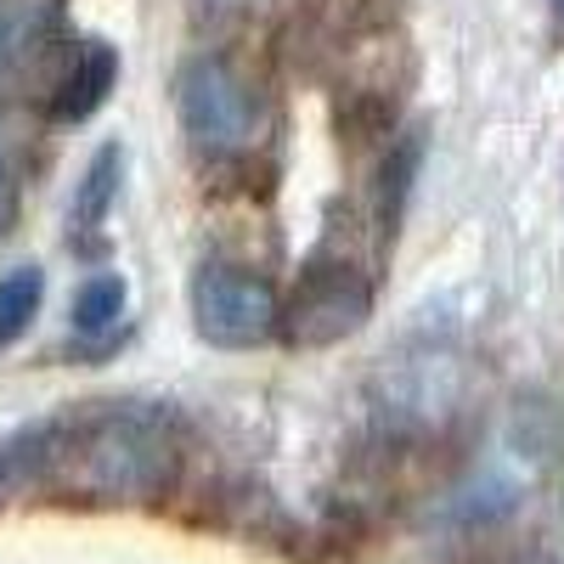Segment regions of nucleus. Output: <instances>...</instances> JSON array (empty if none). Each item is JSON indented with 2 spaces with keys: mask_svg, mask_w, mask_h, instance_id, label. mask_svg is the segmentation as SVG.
I'll list each match as a JSON object with an SVG mask.
<instances>
[{
  "mask_svg": "<svg viewBox=\"0 0 564 564\" xmlns=\"http://www.w3.org/2000/svg\"><path fill=\"white\" fill-rule=\"evenodd\" d=\"M175 417L159 406H113L74 441V486L102 502H153L175 486Z\"/></svg>",
  "mask_w": 564,
  "mask_h": 564,
  "instance_id": "obj_1",
  "label": "nucleus"
},
{
  "mask_svg": "<svg viewBox=\"0 0 564 564\" xmlns=\"http://www.w3.org/2000/svg\"><path fill=\"white\" fill-rule=\"evenodd\" d=\"M175 113L186 141L209 159L249 153L260 135V102L226 57H186L175 68Z\"/></svg>",
  "mask_w": 564,
  "mask_h": 564,
  "instance_id": "obj_2",
  "label": "nucleus"
},
{
  "mask_svg": "<svg viewBox=\"0 0 564 564\" xmlns=\"http://www.w3.org/2000/svg\"><path fill=\"white\" fill-rule=\"evenodd\" d=\"M193 327L215 350H254L282 327V300L265 276L209 260L193 276Z\"/></svg>",
  "mask_w": 564,
  "mask_h": 564,
  "instance_id": "obj_3",
  "label": "nucleus"
},
{
  "mask_svg": "<svg viewBox=\"0 0 564 564\" xmlns=\"http://www.w3.org/2000/svg\"><path fill=\"white\" fill-rule=\"evenodd\" d=\"M367 316H372V282L345 260H316L300 271L276 334L300 350H327V345L350 339Z\"/></svg>",
  "mask_w": 564,
  "mask_h": 564,
  "instance_id": "obj_4",
  "label": "nucleus"
},
{
  "mask_svg": "<svg viewBox=\"0 0 564 564\" xmlns=\"http://www.w3.org/2000/svg\"><path fill=\"white\" fill-rule=\"evenodd\" d=\"M457 395H463V372H457L452 356H406V361L390 372V401H384V412H390V417H435V412H446Z\"/></svg>",
  "mask_w": 564,
  "mask_h": 564,
  "instance_id": "obj_5",
  "label": "nucleus"
},
{
  "mask_svg": "<svg viewBox=\"0 0 564 564\" xmlns=\"http://www.w3.org/2000/svg\"><path fill=\"white\" fill-rule=\"evenodd\" d=\"M113 79H119V52H113L108 40H85L79 57H74V68H68V79L57 85V97H52V113H57L63 124L90 119V113L108 102Z\"/></svg>",
  "mask_w": 564,
  "mask_h": 564,
  "instance_id": "obj_6",
  "label": "nucleus"
},
{
  "mask_svg": "<svg viewBox=\"0 0 564 564\" xmlns=\"http://www.w3.org/2000/svg\"><path fill=\"white\" fill-rule=\"evenodd\" d=\"M124 276L119 271H97V276H85L79 289H74V305H68V322H74V339H90V345H102L108 334H119V322H124Z\"/></svg>",
  "mask_w": 564,
  "mask_h": 564,
  "instance_id": "obj_7",
  "label": "nucleus"
},
{
  "mask_svg": "<svg viewBox=\"0 0 564 564\" xmlns=\"http://www.w3.org/2000/svg\"><path fill=\"white\" fill-rule=\"evenodd\" d=\"M520 508V480L513 475H502V468L491 463V468H480L475 480H468L463 491H452V502H446V520H457V525H497L502 513H513Z\"/></svg>",
  "mask_w": 564,
  "mask_h": 564,
  "instance_id": "obj_8",
  "label": "nucleus"
},
{
  "mask_svg": "<svg viewBox=\"0 0 564 564\" xmlns=\"http://www.w3.org/2000/svg\"><path fill=\"white\" fill-rule=\"evenodd\" d=\"M119 175H124V148H119V141H108V148H97V159L85 164V175L74 186V209H68L74 231H97L108 220V209L119 198Z\"/></svg>",
  "mask_w": 564,
  "mask_h": 564,
  "instance_id": "obj_9",
  "label": "nucleus"
},
{
  "mask_svg": "<svg viewBox=\"0 0 564 564\" xmlns=\"http://www.w3.org/2000/svg\"><path fill=\"white\" fill-rule=\"evenodd\" d=\"M45 305V271L40 265H12L0 276V345H18Z\"/></svg>",
  "mask_w": 564,
  "mask_h": 564,
  "instance_id": "obj_10",
  "label": "nucleus"
},
{
  "mask_svg": "<svg viewBox=\"0 0 564 564\" xmlns=\"http://www.w3.org/2000/svg\"><path fill=\"white\" fill-rule=\"evenodd\" d=\"M417 164H423V135L406 130L395 148H390V164H384V220H390V226H395L401 209H406V193H412Z\"/></svg>",
  "mask_w": 564,
  "mask_h": 564,
  "instance_id": "obj_11",
  "label": "nucleus"
},
{
  "mask_svg": "<svg viewBox=\"0 0 564 564\" xmlns=\"http://www.w3.org/2000/svg\"><path fill=\"white\" fill-rule=\"evenodd\" d=\"M29 29H34V18L18 7V0H0V74L18 63V52L29 45Z\"/></svg>",
  "mask_w": 564,
  "mask_h": 564,
  "instance_id": "obj_12",
  "label": "nucleus"
},
{
  "mask_svg": "<svg viewBox=\"0 0 564 564\" xmlns=\"http://www.w3.org/2000/svg\"><path fill=\"white\" fill-rule=\"evenodd\" d=\"M12 215H18V193H12V181L0 175V231L12 226Z\"/></svg>",
  "mask_w": 564,
  "mask_h": 564,
  "instance_id": "obj_13",
  "label": "nucleus"
},
{
  "mask_svg": "<svg viewBox=\"0 0 564 564\" xmlns=\"http://www.w3.org/2000/svg\"><path fill=\"white\" fill-rule=\"evenodd\" d=\"M215 7H249V0H215Z\"/></svg>",
  "mask_w": 564,
  "mask_h": 564,
  "instance_id": "obj_14",
  "label": "nucleus"
},
{
  "mask_svg": "<svg viewBox=\"0 0 564 564\" xmlns=\"http://www.w3.org/2000/svg\"><path fill=\"white\" fill-rule=\"evenodd\" d=\"M0 164H7V130H0Z\"/></svg>",
  "mask_w": 564,
  "mask_h": 564,
  "instance_id": "obj_15",
  "label": "nucleus"
},
{
  "mask_svg": "<svg viewBox=\"0 0 564 564\" xmlns=\"http://www.w3.org/2000/svg\"><path fill=\"white\" fill-rule=\"evenodd\" d=\"M558 7H564V0H558Z\"/></svg>",
  "mask_w": 564,
  "mask_h": 564,
  "instance_id": "obj_16",
  "label": "nucleus"
}]
</instances>
